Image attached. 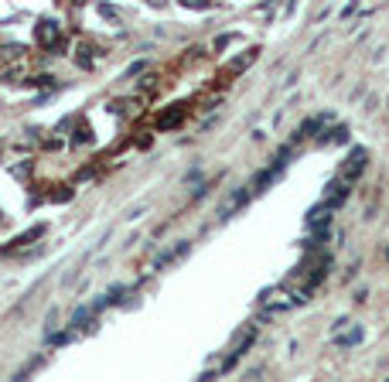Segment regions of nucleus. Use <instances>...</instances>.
<instances>
[{"mask_svg": "<svg viewBox=\"0 0 389 382\" xmlns=\"http://www.w3.org/2000/svg\"><path fill=\"white\" fill-rule=\"evenodd\" d=\"M358 171H362V150L352 154V164H348V171H345V174H348V178H355Z\"/></svg>", "mask_w": 389, "mask_h": 382, "instance_id": "nucleus-1", "label": "nucleus"}]
</instances>
